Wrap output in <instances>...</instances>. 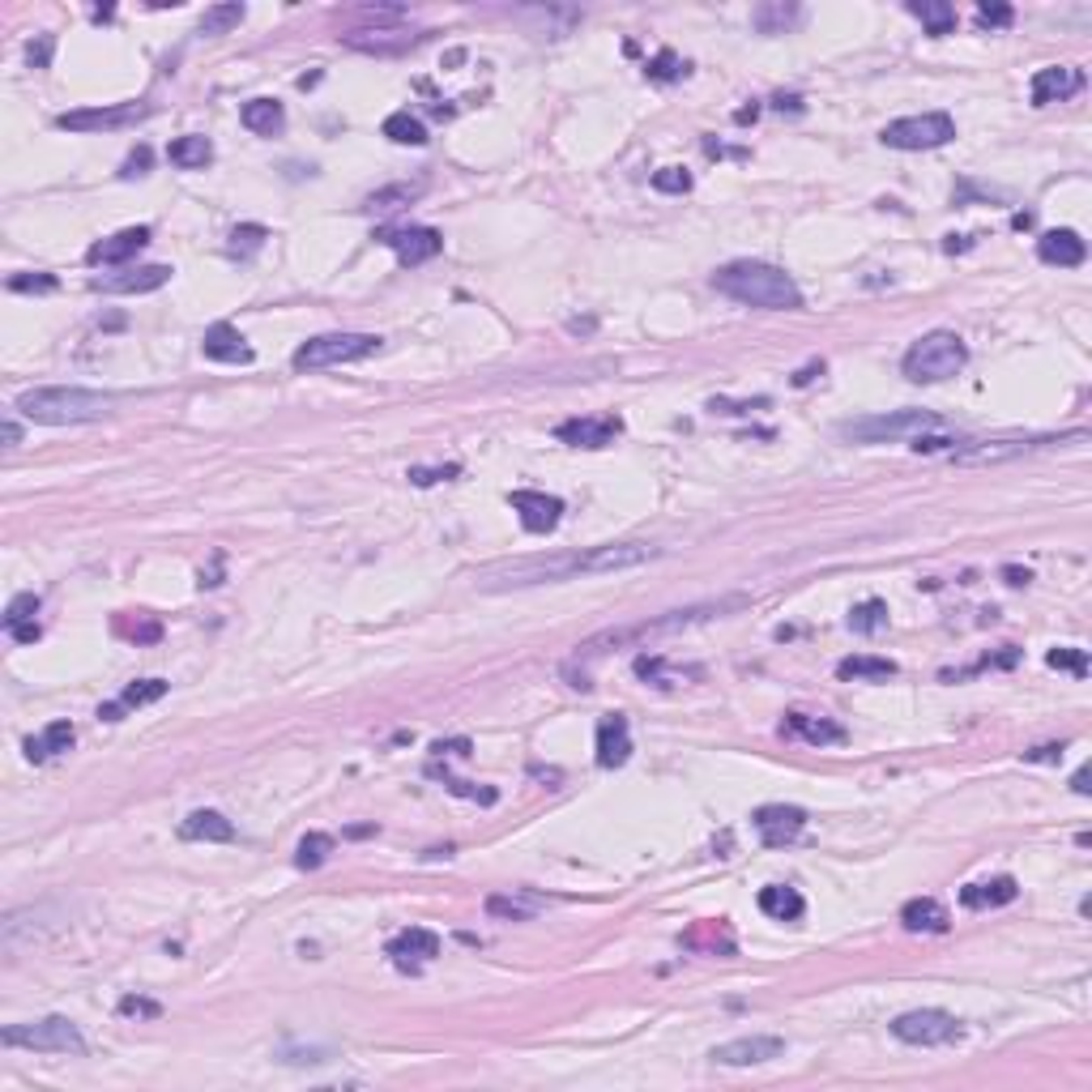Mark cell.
I'll list each match as a JSON object with an SVG mask.
<instances>
[{"label":"cell","mask_w":1092,"mask_h":1092,"mask_svg":"<svg viewBox=\"0 0 1092 1092\" xmlns=\"http://www.w3.org/2000/svg\"><path fill=\"white\" fill-rule=\"evenodd\" d=\"M167 158H171L179 171H205V167L214 163V146H209V136L189 132V136H175V142L167 146Z\"/></svg>","instance_id":"obj_31"},{"label":"cell","mask_w":1092,"mask_h":1092,"mask_svg":"<svg viewBox=\"0 0 1092 1092\" xmlns=\"http://www.w3.org/2000/svg\"><path fill=\"white\" fill-rule=\"evenodd\" d=\"M18 440H22V427H18V423H14V419H9V423H5V444H9V448H14V444H18Z\"/></svg>","instance_id":"obj_64"},{"label":"cell","mask_w":1092,"mask_h":1092,"mask_svg":"<svg viewBox=\"0 0 1092 1092\" xmlns=\"http://www.w3.org/2000/svg\"><path fill=\"white\" fill-rule=\"evenodd\" d=\"M533 900H521V896H487V914L491 918H504V922H529L533 918Z\"/></svg>","instance_id":"obj_43"},{"label":"cell","mask_w":1092,"mask_h":1092,"mask_svg":"<svg viewBox=\"0 0 1092 1092\" xmlns=\"http://www.w3.org/2000/svg\"><path fill=\"white\" fill-rule=\"evenodd\" d=\"M384 136H389V142H397V146H427L423 120L409 116V111H393V116L384 120Z\"/></svg>","instance_id":"obj_36"},{"label":"cell","mask_w":1092,"mask_h":1092,"mask_svg":"<svg viewBox=\"0 0 1092 1092\" xmlns=\"http://www.w3.org/2000/svg\"><path fill=\"white\" fill-rule=\"evenodd\" d=\"M751 824H755V833H760V841L768 849H781V845H790L806 828V811L802 806H786V802H768V806H760L751 815Z\"/></svg>","instance_id":"obj_14"},{"label":"cell","mask_w":1092,"mask_h":1092,"mask_svg":"<svg viewBox=\"0 0 1092 1092\" xmlns=\"http://www.w3.org/2000/svg\"><path fill=\"white\" fill-rule=\"evenodd\" d=\"M1063 755V747L1059 743H1050V747H1037V751H1024V760H1033V764H1054Z\"/></svg>","instance_id":"obj_59"},{"label":"cell","mask_w":1092,"mask_h":1092,"mask_svg":"<svg viewBox=\"0 0 1092 1092\" xmlns=\"http://www.w3.org/2000/svg\"><path fill=\"white\" fill-rule=\"evenodd\" d=\"M751 598L747 594H730V598H713V602H696V606H682V611H666V615H653V619H641V623H623V627H606V631H594L585 645H576V657L568 666H589L598 662L602 653L611 649H623V645H645V641H662V636H674V631H688V627H700L709 619H725L735 611H747Z\"/></svg>","instance_id":"obj_2"},{"label":"cell","mask_w":1092,"mask_h":1092,"mask_svg":"<svg viewBox=\"0 0 1092 1092\" xmlns=\"http://www.w3.org/2000/svg\"><path fill=\"white\" fill-rule=\"evenodd\" d=\"M73 725L69 721H52L48 730H43L39 739H26V760H34V764H43L48 755H60V751H69L73 747Z\"/></svg>","instance_id":"obj_33"},{"label":"cell","mask_w":1092,"mask_h":1092,"mask_svg":"<svg viewBox=\"0 0 1092 1092\" xmlns=\"http://www.w3.org/2000/svg\"><path fill=\"white\" fill-rule=\"evenodd\" d=\"M943 419L930 415V409H892V415H862V419H845L837 427V436L853 440V444H892V440H918L926 431H939Z\"/></svg>","instance_id":"obj_6"},{"label":"cell","mask_w":1092,"mask_h":1092,"mask_svg":"<svg viewBox=\"0 0 1092 1092\" xmlns=\"http://www.w3.org/2000/svg\"><path fill=\"white\" fill-rule=\"evenodd\" d=\"M1050 662L1054 670H1075V674H1084L1088 670V657H1084V649H1050Z\"/></svg>","instance_id":"obj_51"},{"label":"cell","mask_w":1092,"mask_h":1092,"mask_svg":"<svg viewBox=\"0 0 1092 1092\" xmlns=\"http://www.w3.org/2000/svg\"><path fill=\"white\" fill-rule=\"evenodd\" d=\"M713 287L721 295H730L747 307H764V312H798L802 307V291L790 278L786 269L768 265V260H730L713 273Z\"/></svg>","instance_id":"obj_3"},{"label":"cell","mask_w":1092,"mask_h":1092,"mask_svg":"<svg viewBox=\"0 0 1092 1092\" xmlns=\"http://www.w3.org/2000/svg\"><path fill=\"white\" fill-rule=\"evenodd\" d=\"M955 136V120L947 111H922V116H904L884 128V146L892 150H939Z\"/></svg>","instance_id":"obj_10"},{"label":"cell","mask_w":1092,"mask_h":1092,"mask_svg":"<svg viewBox=\"0 0 1092 1092\" xmlns=\"http://www.w3.org/2000/svg\"><path fill=\"white\" fill-rule=\"evenodd\" d=\"M909 14H914L930 34H951L955 30V9L947 0H909Z\"/></svg>","instance_id":"obj_34"},{"label":"cell","mask_w":1092,"mask_h":1092,"mask_svg":"<svg viewBox=\"0 0 1092 1092\" xmlns=\"http://www.w3.org/2000/svg\"><path fill=\"white\" fill-rule=\"evenodd\" d=\"M52 52H56V39H52V34H39V39H30V48H26V60H30V69H48V65H52Z\"/></svg>","instance_id":"obj_49"},{"label":"cell","mask_w":1092,"mask_h":1092,"mask_svg":"<svg viewBox=\"0 0 1092 1092\" xmlns=\"http://www.w3.org/2000/svg\"><path fill=\"white\" fill-rule=\"evenodd\" d=\"M150 116V103H111V107H77L56 116V128L65 132H103V128H128Z\"/></svg>","instance_id":"obj_12"},{"label":"cell","mask_w":1092,"mask_h":1092,"mask_svg":"<svg viewBox=\"0 0 1092 1092\" xmlns=\"http://www.w3.org/2000/svg\"><path fill=\"white\" fill-rule=\"evenodd\" d=\"M171 282V265H142V269H128V273H111V278H95L90 291H103V295H146V291H158Z\"/></svg>","instance_id":"obj_19"},{"label":"cell","mask_w":1092,"mask_h":1092,"mask_svg":"<svg viewBox=\"0 0 1092 1092\" xmlns=\"http://www.w3.org/2000/svg\"><path fill=\"white\" fill-rule=\"evenodd\" d=\"M9 1050H34V1054H85V1037L65 1016H43L30 1024H9L0 1033Z\"/></svg>","instance_id":"obj_8"},{"label":"cell","mask_w":1092,"mask_h":1092,"mask_svg":"<svg viewBox=\"0 0 1092 1092\" xmlns=\"http://www.w3.org/2000/svg\"><path fill=\"white\" fill-rule=\"evenodd\" d=\"M1084 90V73L1071 69V65H1050V69H1037L1033 73V107H1045V103H1063L1071 95Z\"/></svg>","instance_id":"obj_18"},{"label":"cell","mask_w":1092,"mask_h":1092,"mask_svg":"<svg viewBox=\"0 0 1092 1092\" xmlns=\"http://www.w3.org/2000/svg\"><path fill=\"white\" fill-rule=\"evenodd\" d=\"M423 34H409V30H389V26H368V30H350L342 34V43L350 52H368V56H397L405 48H415Z\"/></svg>","instance_id":"obj_20"},{"label":"cell","mask_w":1092,"mask_h":1092,"mask_svg":"<svg viewBox=\"0 0 1092 1092\" xmlns=\"http://www.w3.org/2000/svg\"><path fill=\"white\" fill-rule=\"evenodd\" d=\"M965 363H969V346L961 333H951V329H935V333H922L914 346L904 350V376L914 380V384H939L955 372H965Z\"/></svg>","instance_id":"obj_5"},{"label":"cell","mask_w":1092,"mask_h":1092,"mask_svg":"<svg viewBox=\"0 0 1092 1092\" xmlns=\"http://www.w3.org/2000/svg\"><path fill=\"white\" fill-rule=\"evenodd\" d=\"M184 841H235V824L222 811H193L184 824H179Z\"/></svg>","instance_id":"obj_29"},{"label":"cell","mask_w":1092,"mask_h":1092,"mask_svg":"<svg viewBox=\"0 0 1092 1092\" xmlns=\"http://www.w3.org/2000/svg\"><path fill=\"white\" fill-rule=\"evenodd\" d=\"M427 772H431V777H440V781H444V786H448L452 794H457V798H474V802H487V806L495 802V790H478L474 781H457V777H448V772H440L436 764H431Z\"/></svg>","instance_id":"obj_46"},{"label":"cell","mask_w":1092,"mask_h":1092,"mask_svg":"<svg viewBox=\"0 0 1092 1092\" xmlns=\"http://www.w3.org/2000/svg\"><path fill=\"white\" fill-rule=\"evenodd\" d=\"M682 73H688V65H682V60H678L670 48H666V52H657V56L649 60V77H653V81H678Z\"/></svg>","instance_id":"obj_48"},{"label":"cell","mask_w":1092,"mask_h":1092,"mask_svg":"<svg viewBox=\"0 0 1092 1092\" xmlns=\"http://www.w3.org/2000/svg\"><path fill=\"white\" fill-rule=\"evenodd\" d=\"M760 405H768V397H755V401H725V397H713V401H709L713 415H751V409H760Z\"/></svg>","instance_id":"obj_52"},{"label":"cell","mask_w":1092,"mask_h":1092,"mask_svg":"<svg viewBox=\"0 0 1092 1092\" xmlns=\"http://www.w3.org/2000/svg\"><path fill=\"white\" fill-rule=\"evenodd\" d=\"M120 1016H136V1020L150 1016V1020H154V1016H163V1008L150 1003V998H132V994H128V998H120Z\"/></svg>","instance_id":"obj_54"},{"label":"cell","mask_w":1092,"mask_h":1092,"mask_svg":"<svg viewBox=\"0 0 1092 1092\" xmlns=\"http://www.w3.org/2000/svg\"><path fill=\"white\" fill-rule=\"evenodd\" d=\"M111 397L95 389H69V384H48V389H26L14 409L30 423L43 427H77V423H99L111 415Z\"/></svg>","instance_id":"obj_4"},{"label":"cell","mask_w":1092,"mask_h":1092,"mask_svg":"<svg viewBox=\"0 0 1092 1092\" xmlns=\"http://www.w3.org/2000/svg\"><path fill=\"white\" fill-rule=\"evenodd\" d=\"M431 751H436V760H440V755H470V739H452V743L440 739Z\"/></svg>","instance_id":"obj_58"},{"label":"cell","mask_w":1092,"mask_h":1092,"mask_svg":"<svg viewBox=\"0 0 1092 1092\" xmlns=\"http://www.w3.org/2000/svg\"><path fill=\"white\" fill-rule=\"evenodd\" d=\"M751 22H755L760 34H781L786 26L798 22V9H794V5H760V9L751 14Z\"/></svg>","instance_id":"obj_42"},{"label":"cell","mask_w":1092,"mask_h":1092,"mask_svg":"<svg viewBox=\"0 0 1092 1092\" xmlns=\"http://www.w3.org/2000/svg\"><path fill=\"white\" fill-rule=\"evenodd\" d=\"M462 466H444V470H409L405 478L415 482V487H431V482H444V478H457Z\"/></svg>","instance_id":"obj_56"},{"label":"cell","mask_w":1092,"mask_h":1092,"mask_svg":"<svg viewBox=\"0 0 1092 1092\" xmlns=\"http://www.w3.org/2000/svg\"><path fill=\"white\" fill-rule=\"evenodd\" d=\"M513 513L521 517V525L529 533H551L564 517V499L560 495H546V491H513L508 495Z\"/></svg>","instance_id":"obj_16"},{"label":"cell","mask_w":1092,"mask_h":1092,"mask_svg":"<svg viewBox=\"0 0 1092 1092\" xmlns=\"http://www.w3.org/2000/svg\"><path fill=\"white\" fill-rule=\"evenodd\" d=\"M146 244H150V226H124V231H116V235H107V240H99L95 248H90L85 260L90 265H124Z\"/></svg>","instance_id":"obj_22"},{"label":"cell","mask_w":1092,"mask_h":1092,"mask_svg":"<svg viewBox=\"0 0 1092 1092\" xmlns=\"http://www.w3.org/2000/svg\"><path fill=\"white\" fill-rule=\"evenodd\" d=\"M1003 576H1008V585H1028V580H1033L1028 568H1024V572H1020V568H1003Z\"/></svg>","instance_id":"obj_62"},{"label":"cell","mask_w":1092,"mask_h":1092,"mask_svg":"<svg viewBox=\"0 0 1092 1092\" xmlns=\"http://www.w3.org/2000/svg\"><path fill=\"white\" fill-rule=\"evenodd\" d=\"M423 179L419 184H393V189H380V193H372L368 197V209H380V214H389V209H401V205H409V201H419L423 197Z\"/></svg>","instance_id":"obj_41"},{"label":"cell","mask_w":1092,"mask_h":1092,"mask_svg":"<svg viewBox=\"0 0 1092 1092\" xmlns=\"http://www.w3.org/2000/svg\"><path fill=\"white\" fill-rule=\"evenodd\" d=\"M150 158H154V154H150V146H136V150L124 158V171H120V175H124V179L146 175V171H150Z\"/></svg>","instance_id":"obj_55"},{"label":"cell","mask_w":1092,"mask_h":1092,"mask_svg":"<svg viewBox=\"0 0 1092 1092\" xmlns=\"http://www.w3.org/2000/svg\"><path fill=\"white\" fill-rule=\"evenodd\" d=\"M34 615H39V598H34V594H18V598L9 602V611H5V631H18V627H26V623H39Z\"/></svg>","instance_id":"obj_45"},{"label":"cell","mask_w":1092,"mask_h":1092,"mask_svg":"<svg viewBox=\"0 0 1092 1092\" xmlns=\"http://www.w3.org/2000/svg\"><path fill=\"white\" fill-rule=\"evenodd\" d=\"M781 1054H786L781 1037H739V1041H725L709 1050V1059L721 1067H755V1063H772Z\"/></svg>","instance_id":"obj_15"},{"label":"cell","mask_w":1092,"mask_h":1092,"mask_svg":"<svg viewBox=\"0 0 1092 1092\" xmlns=\"http://www.w3.org/2000/svg\"><path fill=\"white\" fill-rule=\"evenodd\" d=\"M376 244L393 248L401 265H423V260L440 256L444 235L436 226H384V231H376Z\"/></svg>","instance_id":"obj_13"},{"label":"cell","mask_w":1092,"mask_h":1092,"mask_svg":"<svg viewBox=\"0 0 1092 1092\" xmlns=\"http://www.w3.org/2000/svg\"><path fill=\"white\" fill-rule=\"evenodd\" d=\"M120 713H124V700H116V704H103V709H99V721H120Z\"/></svg>","instance_id":"obj_63"},{"label":"cell","mask_w":1092,"mask_h":1092,"mask_svg":"<svg viewBox=\"0 0 1092 1092\" xmlns=\"http://www.w3.org/2000/svg\"><path fill=\"white\" fill-rule=\"evenodd\" d=\"M167 696V682L163 678H136V682H128L124 688V709H142V704H154V700H163Z\"/></svg>","instance_id":"obj_44"},{"label":"cell","mask_w":1092,"mask_h":1092,"mask_svg":"<svg viewBox=\"0 0 1092 1092\" xmlns=\"http://www.w3.org/2000/svg\"><path fill=\"white\" fill-rule=\"evenodd\" d=\"M1012 9L1008 5H990V0H982L977 5V26H1012Z\"/></svg>","instance_id":"obj_53"},{"label":"cell","mask_w":1092,"mask_h":1092,"mask_svg":"<svg viewBox=\"0 0 1092 1092\" xmlns=\"http://www.w3.org/2000/svg\"><path fill=\"white\" fill-rule=\"evenodd\" d=\"M1037 256L1045 265H1059V269H1075L1088 260V244L1079 240V231H1067V226H1059V231H1045L1037 240Z\"/></svg>","instance_id":"obj_24"},{"label":"cell","mask_w":1092,"mask_h":1092,"mask_svg":"<svg viewBox=\"0 0 1092 1092\" xmlns=\"http://www.w3.org/2000/svg\"><path fill=\"white\" fill-rule=\"evenodd\" d=\"M892 1033L896 1041L904 1045H951V1041H961L965 1037V1024L955 1020L951 1012H939V1008H922V1012H904L892 1020Z\"/></svg>","instance_id":"obj_11"},{"label":"cell","mask_w":1092,"mask_h":1092,"mask_svg":"<svg viewBox=\"0 0 1092 1092\" xmlns=\"http://www.w3.org/2000/svg\"><path fill=\"white\" fill-rule=\"evenodd\" d=\"M623 431V419L619 415H598V419H568L555 427V440L572 444V448H606L615 444Z\"/></svg>","instance_id":"obj_17"},{"label":"cell","mask_w":1092,"mask_h":1092,"mask_svg":"<svg viewBox=\"0 0 1092 1092\" xmlns=\"http://www.w3.org/2000/svg\"><path fill=\"white\" fill-rule=\"evenodd\" d=\"M815 376H824V363H806V368H802V372H798V376H794V384H798V389H802V384H811V380H815Z\"/></svg>","instance_id":"obj_60"},{"label":"cell","mask_w":1092,"mask_h":1092,"mask_svg":"<svg viewBox=\"0 0 1092 1092\" xmlns=\"http://www.w3.org/2000/svg\"><path fill=\"white\" fill-rule=\"evenodd\" d=\"M896 674V662H888V657H845L841 666H837V678H867V682H884V678H892Z\"/></svg>","instance_id":"obj_35"},{"label":"cell","mask_w":1092,"mask_h":1092,"mask_svg":"<svg viewBox=\"0 0 1092 1092\" xmlns=\"http://www.w3.org/2000/svg\"><path fill=\"white\" fill-rule=\"evenodd\" d=\"M128 636H132L136 645H154L158 636H163V623H158V619H136V623L128 627Z\"/></svg>","instance_id":"obj_57"},{"label":"cell","mask_w":1092,"mask_h":1092,"mask_svg":"<svg viewBox=\"0 0 1092 1092\" xmlns=\"http://www.w3.org/2000/svg\"><path fill=\"white\" fill-rule=\"evenodd\" d=\"M947 922H951L947 909H943L939 900H930V896H918V900H909V904L900 909V926L914 930V935H943Z\"/></svg>","instance_id":"obj_28"},{"label":"cell","mask_w":1092,"mask_h":1092,"mask_svg":"<svg viewBox=\"0 0 1092 1092\" xmlns=\"http://www.w3.org/2000/svg\"><path fill=\"white\" fill-rule=\"evenodd\" d=\"M760 909H764L768 918H777V922H798L802 909H806V900H802V892L790 888V884H768V888H760Z\"/></svg>","instance_id":"obj_30"},{"label":"cell","mask_w":1092,"mask_h":1092,"mask_svg":"<svg viewBox=\"0 0 1092 1092\" xmlns=\"http://www.w3.org/2000/svg\"><path fill=\"white\" fill-rule=\"evenodd\" d=\"M9 291L26 295V291H56V278L52 273H18V278H9Z\"/></svg>","instance_id":"obj_50"},{"label":"cell","mask_w":1092,"mask_h":1092,"mask_svg":"<svg viewBox=\"0 0 1092 1092\" xmlns=\"http://www.w3.org/2000/svg\"><path fill=\"white\" fill-rule=\"evenodd\" d=\"M329 853H333V837L329 833H307L299 841V849H295V867L299 871H316V867H325V862H329Z\"/></svg>","instance_id":"obj_37"},{"label":"cell","mask_w":1092,"mask_h":1092,"mask_svg":"<svg viewBox=\"0 0 1092 1092\" xmlns=\"http://www.w3.org/2000/svg\"><path fill=\"white\" fill-rule=\"evenodd\" d=\"M657 560V546L645 542H602V546H585V551L551 555V560H517V564H499L478 576V589L495 594V589H529V585H555V580H576V576H602V572H623V568H641Z\"/></svg>","instance_id":"obj_1"},{"label":"cell","mask_w":1092,"mask_h":1092,"mask_svg":"<svg viewBox=\"0 0 1092 1092\" xmlns=\"http://www.w3.org/2000/svg\"><path fill=\"white\" fill-rule=\"evenodd\" d=\"M240 120H244L248 132H260V136H273V132L287 128V111H282L278 99H252V103H244Z\"/></svg>","instance_id":"obj_32"},{"label":"cell","mask_w":1092,"mask_h":1092,"mask_svg":"<svg viewBox=\"0 0 1092 1092\" xmlns=\"http://www.w3.org/2000/svg\"><path fill=\"white\" fill-rule=\"evenodd\" d=\"M1071 790H1075L1079 798H1088V794H1092V786H1088V768H1079L1075 777H1071Z\"/></svg>","instance_id":"obj_61"},{"label":"cell","mask_w":1092,"mask_h":1092,"mask_svg":"<svg viewBox=\"0 0 1092 1092\" xmlns=\"http://www.w3.org/2000/svg\"><path fill=\"white\" fill-rule=\"evenodd\" d=\"M786 730L798 735V739L811 743V747H833V743H845V739H849L845 725H837V721H828V717H811V713H790V717H786Z\"/></svg>","instance_id":"obj_26"},{"label":"cell","mask_w":1092,"mask_h":1092,"mask_svg":"<svg viewBox=\"0 0 1092 1092\" xmlns=\"http://www.w3.org/2000/svg\"><path fill=\"white\" fill-rule=\"evenodd\" d=\"M849 627H853V631H862V636H875V631H884V627H888V602H879V598L858 602V606L849 611Z\"/></svg>","instance_id":"obj_38"},{"label":"cell","mask_w":1092,"mask_h":1092,"mask_svg":"<svg viewBox=\"0 0 1092 1092\" xmlns=\"http://www.w3.org/2000/svg\"><path fill=\"white\" fill-rule=\"evenodd\" d=\"M653 189L657 193H692V175L682 167H662V171H653Z\"/></svg>","instance_id":"obj_47"},{"label":"cell","mask_w":1092,"mask_h":1092,"mask_svg":"<svg viewBox=\"0 0 1092 1092\" xmlns=\"http://www.w3.org/2000/svg\"><path fill=\"white\" fill-rule=\"evenodd\" d=\"M201 350H205V358H214V363H252V346L244 342V333H240L235 325H226V321H218V325L205 329Z\"/></svg>","instance_id":"obj_25"},{"label":"cell","mask_w":1092,"mask_h":1092,"mask_svg":"<svg viewBox=\"0 0 1092 1092\" xmlns=\"http://www.w3.org/2000/svg\"><path fill=\"white\" fill-rule=\"evenodd\" d=\"M436 955H440V935H431V930H423V926H409V930H401V935L389 943V961H393L397 969H419V965L436 961Z\"/></svg>","instance_id":"obj_21"},{"label":"cell","mask_w":1092,"mask_h":1092,"mask_svg":"<svg viewBox=\"0 0 1092 1092\" xmlns=\"http://www.w3.org/2000/svg\"><path fill=\"white\" fill-rule=\"evenodd\" d=\"M244 14H248V9L235 5V0H231V5H209V9L201 14V26H197V30H201V34H226V30H235V26L244 22Z\"/></svg>","instance_id":"obj_39"},{"label":"cell","mask_w":1092,"mask_h":1092,"mask_svg":"<svg viewBox=\"0 0 1092 1092\" xmlns=\"http://www.w3.org/2000/svg\"><path fill=\"white\" fill-rule=\"evenodd\" d=\"M631 755V730L623 713H606L598 721V764L602 768H623Z\"/></svg>","instance_id":"obj_23"},{"label":"cell","mask_w":1092,"mask_h":1092,"mask_svg":"<svg viewBox=\"0 0 1092 1092\" xmlns=\"http://www.w3.org/2000/svg\"><path fill=\"white\" fill-rule=\"evenodd\" d=\"M1088 431H1071V436H1012V440H961V448L947 452L955 466H994V462H1012L1024 457V452L1050 448V444H1084Z\"/></svg>","instance_id":"obj_9"},{"label":"cell","mask_w":1092,"mask_h":1092,"mask_svg":"<svg viewBox=\"0 0 1092 1092\" xmlns=\"http://www.w3.org/2000/svg\"><path fill=\"white\" fill-rule=\"evenodd\" d=\"M265 240H269V231H265L260 222H244V226H235V231H231V244H226V252H231L235 260H248V256L260 252Z\"/></svg>","instance_id":"obj_40"},{"label":"cell","mask_w":1092,"mask_h":1092,"mask_svg":"<svg viewBox=\"0 0 1092 1092\" xmlns=\"http://www.w3.org/2000/svg\"><path fill=\"white\" fill-rule=\"evenodd\" d=\"M1020 896V884L1012 875L998 879H982V884H965L961 888V904L965 909H994V904H1012Z\"/></svg>","instance_id":"obj_27"},{"label":"cell","mask_w":1092,"mask_h":1092,"mask_svg":"<svg viewBox=\"0 0 1092 1092\" xmlns=\"http://www.w3.org/2000/svg\"><path fill=\"white\" fill-rule=\"evenodd\" d=\"M380 350V338L376 333H321L303 342L295 354H291V368L295 372H321V368H342V363H358Z\"/></svg>","instance_id":"obj_7"}]
</instances>
